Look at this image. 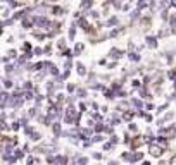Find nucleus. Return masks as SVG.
I'll return each mask as SVG.
<instances>
[{"label": "nucleus", "mask_w": 176, "mask_h": 165, "mask_svg": "<svg viewBox=\"0 0 176 165\" xmlns=\"http://www.w3.org/2000/svg\"><path fill=\"white\" fill-rule=\"evenodd\" d=\"M150 153H152V155H155V157H159L162 151H161V148H157V146H152V148H150Z\"/></svg>", "instance_id": "nucleus-1"}]
</instances>
